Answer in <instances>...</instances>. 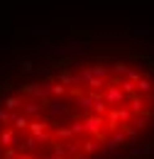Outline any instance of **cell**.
Instances as JSON below:
<instances>
[{
	"label": "cell",
	"mask_w": 154,
	"mask_h": 159,
	"mask_svg": "<svg viewBox=\"0 0 154 159\" xmlns=\"http://www.w3.org/2000/svg\"><path fill=\"white\" fill-rule=\"evenodd\" d=\"M103 130H105V118L93 115V113L83 118V135H88L93 139H100L103 137Z\"/></svg>",
	"instance_id": "4"
},
{
	"label": "cell",
	"mask_w": 154,
	"mask_h": 159,
	"mask_svg": "<svg viewBox=\"0 0 154 159\" xmlns=\"http://www.w3.org/2000/svg\"><path fill=\"white\" fill-rule=\"evenodd\" d=\"M57 137H61V139H76L74 135H71V130H69V125H64V127H57Z\"/></svg>",
	"instance_id": "25"
},
{
	"label": "cell",
	"mask_w": 154,
	"mask_h": 159,
	"mask_svg": "<svg viewBox=\"0 0 154 159\" xmlns=\"http://www.w3.org/2000/svg\"><path fill=\"white\" fill-rule=\"evenodd\" d=\"M100 96H103V100H105L110 108H120V105H125V103H127L125 93L120 91V81H117V79L108 81V86H105V91H103Z\"/></svg>",
	"instance_id": "3"
},
{
	"label": "cell",
	"mask_w": 154,
	"mask_h": 159,
	"mask_svg": "<svg viewBox=\"0 0 154 159\" xmlns=\"http://www.w3.org/2000/svg\"><path fill=\"white\" fill-rule=\"evenodd\" d=\"M152 88H154V83H152L149 79H147V76H142V79H139V81L135 83V91H137V96H142V98H144V96H147V93H149Z\"/></svg>",
	"instance_id": "17"
},
{
	"label": "cell",
	"mask_w": 154,
	"mask_h": 159,
	"mask_svg": "<svg viewBox=\"0 0 154 159\" xmlns=\"http://www.w3.org/2000/svg\"><path fill=\"white\" fill-rule=\"evenodd\" d=\"M125 147H127V154H130V157H144V154H152L154 152V144H139V142H127V144H125Z\"/></svg>",
	"instance_id": "6"
},
{
	"label": "cell",
	"mask_w": 154,
	"mask_h": 159,
	"mask_svg": "<svg viewBox=\"0 0 154 159\" xmlns=\"http://www.w3.org/2000/svg\"><path fill=\"white\" fill-rule=\"evenodd\" d=\"M20 66H22V71H25V74H32V71L37 69V66H34V61H29V59H25Z\"/></svg>",
	"instance_id": "28"
},
{
	"label": "cell",
	"mask_w": 154,
	"mask_h": 159,
	"mask_svg": "<svg viewBox=\"0 0 154 159\" xmlns=\"http://www.w3.org/2000/svg\"><path fill=\"white\" fill-rule=\"evenodd\" d=\"M52 69H54V61H52V59H47V61H42V64H39L34 71H39V74H47V76L52 79Z\"/></svg>",
	"instance_id": "23"
},
{
	"label": "cell",
	"mask_w": 154,
	"mask_h": 159,
	"mask_svg": "<svg viewBox=\"0 0 154 159\" xmlns=\"http://www.w3.org/2000/svg\"><path fill=\"white\" fill-rule=\"evenodd\" d=\"M76 105L81 113H86V115H91L93 113V98L88 96V93H81V96H76Z\"/></svg>",
	"instance_id": "11"
},
{
	"label": "cell",
	"mask_w": 154,
	"mask_h": 159,
	"mask_svg": "<svg viewBox=\"0 0 154 159\" xmlns=\"http://www.w3.org/2000/svg\"><path fill=\"white\" fill-rule=\"evenodd\" d=\"M69 130H71V135H74V137L83 135V120H74V122H69Z\"/></svg>",
	"instance_id": "24"
},
{
	"label": "cell",
	"mask_w": 154,
	"mask_h": 159,
	"mask_svg": "<svg viewBox=\"0 0 154 159\" xmlns=\"http://www.w3.org/2000/svg\"><path fill=\"white\" fill-rule=\"evenodd\" d=\"M17 144H20V135L12 127L0 130V147H17Z\"/></svg>",
	"instance_id": "7"
},
{
	"label": "cell",
	"mask_w": 154,
	"mask_h": 159,
	"mask_svg": "<svg viewBox=\"0 0 154 159\" xmlns=\"http://www.w3.org/2000/svg\"><path fill=\"white\" fill-rule=\"evenodd\" d=\"M0 52H10V47L7 44H0Z\"/></svg>",
	"instance_id": "31"
},
{
	"label": "cell",
	"mask_w": 154,
	"mask_h": 159,
	"mask_svg": "<svg viewBox=\"0 0 154 159\" xmlns=\"http://www.w3.org/2000/svg\"><path fill=\"white\" fill-rule=\"evenodd\" d=\"M52 125L47 122V120H29V125H27V130H29V135L32 137H39L42 132H47Z\"/></svg>",
	"instance_id": "9"
},
{
	"label": "cell",
	"mask_w": 154,
	"mask_h": 159,
	"mask_svg": "<svg viewBox=\"0 0 154 159\" xmlns=\"http://www.w3.org/2000/svg\"><path fill=\"white\" fill-rule=\"evenodd\" d=\"M20 113L27 120H37V115L44 113V105H42L39 100H27V103H22V110H20Z\"/></svg>",
	"instance_id": "5"
},
{
	"label": "cell",
	"mask_w": 154,
	"mask_h": 159,
	"mask_svg": "<svg viewBox=\"0 0 154 159\" xmlns=\"http://www.w3.org/2000/svg\"><path fill=\"white\" fill-rule=\"evenodd\" d=\"M32 37H37V39H49L52 37V30L47 27V25H39V27H32Z\"/></svg>",
	"instance_id": "21"
},
{
	"label": "cell",
	"mask_w": 154,
	"mask_h": 159,
	"mask_svg": "<svg viewBox=\"0 0 154 159\" xmlns=\"http://www.w3.org/2000/svg\"><path fill=\"white\" fill-rule=\"evenodd\" d=\"M127 108L132 110V115H144V113H149V110H147V100L142 98V96H132Z\"/></svg>",
	"instance_id": "8"
},
{
	"label": "cell",
	"mask_w": 154,
	"mask_h": 159,
	"mask_svg": "<svg viewBox=\"0 0 154 159\" xmlns=\"http://www.w3.org/2000/svg\"><path fill=\"white\" fill-rule=\"evenodd\" d=\"M81 152L86 154V157H91V154H98L100 152V142L93 137H86L83 142H81Z\"/></svg>",
	"instance_id": "10"
},
{
	"label": "cell",
	"mask_w": 154,
	"mask_h": 159,
	"mask_svg": "<svg viewBox=\"0 0 154 159\" xmlns=\"http://www.w3.org/2000/svg\"><path fill=\"white\" fill-rule=\"evenodd\" d=\"M61 147H64V154H66V159L74 157V154H81V142H78V139H69V142H64Z\"/></svg>",
	"instance_id": "18"
},
{
	"label": "cell",
	"mask_w": 154,
	"mask_h": 159,
	"mask_svg": "<svg viewBox=\"0 0 154 159\" xmlns=\"http://www.w3.org/2000/svg\"><path fill=\"white\" fill-rule=\"evenodd\" d=\"M0 83H2V79H0Z\"/></svg>",
	"instance_id": "32"
},
{
	"label": "cell",
	"mask_w": 154,
	"mask_h": 159,
	"mask_svg": "<svg viewBox=\"0 0 154 159\" xmlns=\"http://www.w3.org/2000/svg\"><path fill=\"white\" fill-rule=\"evenodd\" d=\"M115 113H117V120H120V125H130L132 122V110L127 108V105H120V108H115Z\"/></svg>",
	"instance_id": "19"
},
{
	"label": "cell",
	"mask_w": 154,
	"mask_h": 159,
	"mask_svg": "<svg viewBox=\"0 0 154 159\" xmlns=\"http://www.w3.org/2000/svg\"><path fill=\"white\" fill-rule=\"evenodd\" d=\"M149 120H152V110H149V113H144V115H135L130 125L139 132V130H144V127H147V122H149Z\"/></svg>",
	"instance_id": "20"
},
{
	"label": "cell",
	"mask_w": 154,
	"mask_h": 159,
	"mask_svg": "<svg viewBox=\"0 0 154 159\" xmlns=\"http://www.w3.org/2000/svg\"><path fill=\"white\" fill-rule=\"evenodd\" d=\"M130 69H132L130 64H125V61H115V64L110 66V74H113V76H115V79L120 81V79H127V74H130Z\"/></svg>",
	"instance_id": "12"
},
{
	"label": "cell",
	"mask_w": 154,
	"mask_h": 159,
	"mask_svg": "<svg viewBox=\"0 0 154 159\" xmlns=\"http://www.w3.org/2000/svg\"><path fill=\"white\" fill-rule=\"evenodd\" d=\"M20 147H22V152H25V154H32V157H34V152L39 149V142H37V137L27 135V137L22 139V144H20Z\"/></svg>",
	"instance_id": "14"
},
{
	"label": "cell",
	"mask_w": 154,
	"mask_h": 159,
	"mask_svg": "<svg viewBox=\"0 0 154 159\" xmlns=\"http://www.w3.org/2000/svg\"><path fill=\"white\" fill-rule=\"evenodd\" d=\"M22 96L32 100H52V81H32L22 86Z\"/></svg>",
	"instance_id": "1"
},
{
	"label": "cell",
	"mask_w": 154,
	"mask_h": 159,
	"mask_svg": "<svg viewBox=\"0 0 154 159\" xmlns=\"http://www.w3.org/2000/svg\"><path fill=\"white\" fill-rule=\"evenodd\" d=\"M47 115L54 120V122H61V120H66V118H71V113H74V108L66 103L64 98H52V100H47Z\"/></svg>",
	"instance_id": "2"
},
{
	"label": "cell",
	"mask_w": 154,
	"mask_h": 159,
	"mask_svg": "<svg viewBox=\"0 0 154 159\" xmlns=\"http://www.w3.org/2000/svg\"><path fill=\"white\" fill-rule=\"evenodd\" d=\"M2 108L10 110V113H17L20 108H22V96H7V98L2 100Z\"/></svg>",
	"instance_id": "16"
},
{
	"label": "cell",
	"mask_w": 154,
	"mask_h": 159,
	"mask_svg": "<svg viewBox=\"0 0 154 159\" xmlns=\"http://www.w3.org/2000/svg\"><path fill=\"white\" fill-rule=\"evenodd\" d=\"M17 157H20L17 147H5V152H2V159H17Z\"/></svg>",
	"instance_id": "26"
},
{
	"label": "cell",
	"mask_w": 154,
	"mask_h": 159,
	"mask_svg": "<svg viewBox=\"0 0 154 159\" xmlns=\"http://www.w3.org/2000/svg\"><path fill=\"white\" fill-rule=\"evenodd\" d=\"M91 71H93L96 79L110 81V66H108V64H91Z\"/></svg>",
	"instance_id": "15"
},
{
	"label": "cell",
	"mask_w": 154,
	"mask_h": 159,
	"mask_svg": "<svg viewBox=\"0 0 154 159\" xmlns=\"http://www.w3.org/2000/svg\"><path fill=\"white\" fill-rule=\"evenodd\" d=\"M17 159H34V157H32V154H20Z\"/></svg>",
	"instance_id": "30"
},
{
	"label": "cell",
	"mask_w": 154,
	"mask_h": 159,
	"mask_svg": "<svg viewBox=\"0 0 154 159\" xmlns=\"http://www.w3.org/2000/svg\"><path fill=\"white\" fill-rule=\"evenodd\" d=\"M132 34H152V30H149V27H142V25H137V27H132Z\"/></svg>",
	"instance_id": "29"
},
{
	"label": "cell",
	"mask_w": 154,
	"mask_h": 159,
	"mask_svg": "<svg viewBox=\"0 0 154 159\" xmlns=\"http://www.w3.org/2000/svg\"><path fill=\"white\" fill-rule=\"evenodd\" d=\"M108 110H110V105L105 103L103 98H98L96 103H93V115H100V118H105L108 115Z\"/></svg>",
	"instance_id": "22"
},
{
	"label": "cell",
	"mask_w": 154,
	"mask_h": 159,
	"mask_svg": "<svg viewBox=\"0 0 154 159\" xmlns=\"http://www.w3.org/2000/svg\"><path fill=\"white\" fill-rule=\"evenodd\" d=\"M10 118H12V113L5 110V108H0V125H10Z\"/></svg>",
	"instance_id": "27"
},
{
	"label": "cell",
	"mask_w": 154,
	"mask_h": 159,
	"mask_svg": "<svg viewBox=\"0 0 154 159\" xmlns=\"http://www.w3.org/2000/svg\"><path fill=\"white\" fill-rule=\"evenodd\" d=\"M27 125H29V120L25 118L22 113H12V118H10V127H12L15 132H22V130H27Z\"/></svg>",
	"instance_id": "13"
}]
</instances>
